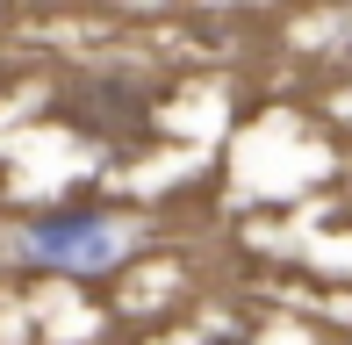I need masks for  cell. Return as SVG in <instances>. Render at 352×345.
<instances>
[{"instance_id": "1", "label": "cell", "mask_w": 352, "mask_h": 345, "mask_svg": "<svg viewBox=\"0 0 352 345\" xmlns=\"http://www.w3.org/2000/svg\"><path fill=\"white\" fill-rule=\"evenodd\" d=\"M151 101L158 93L137 80V72H87L65 101H58V115L72 122L79 137H94V144H144L151 137Z\"/></svg>"}, {"instance_id": "2", "label": "cell", "mask_w": 352, "mask_h": 345, "mask_svg": "<svg viewBox=\"0 0 352 345\" xmlns=\"http://www.w3.org/2000/svg\"><path fill=\"white\" fill-rule=\"evenodd\" d=\"M29 252L58 259V266H108L122 252V238L101 223V216H43V223L29 230Z\"/></svg>"}, {"instance_id": "3", "label": "cell", "mask_w": 352, "mask_h": 345, "mask_svg": "<svg viewBox=\"0 0 352 345\" xmlns=\"http://www.w3.org/2000/svg\"><path fill=\"white\" fill-rule=\"evenodd\" d=\"M209 345H245V338H209Z\"/></svg>"}]
</instances>
